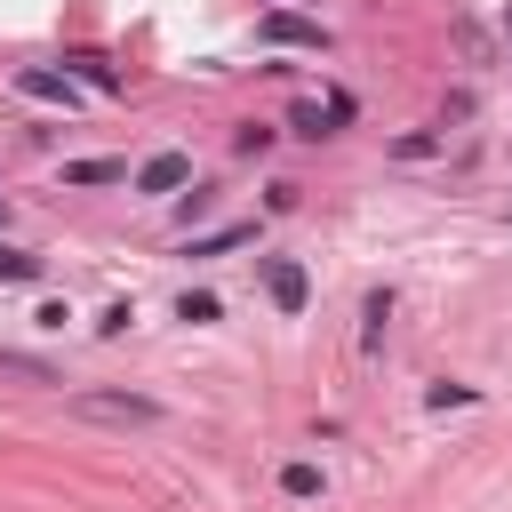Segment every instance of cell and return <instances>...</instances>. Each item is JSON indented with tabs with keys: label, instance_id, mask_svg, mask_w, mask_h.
I'll list each match as a JSON object with an SVG mask.
<instances>
[{
	"label": "cell",
	"instance_id": "cell-3",
	"mask_svg": "<svg viewBox=\"0 0 512 512\" xmlns=\"http://www.w3.org/2000/svg\"><path fill=\"white\" fill-rule=\"evenodd\" d=\"M16 96L56 104V112H80V80H72V72H56V64H16Z\"/></svg>",
	"mask_w": 512,
	"mask_h": 512
},
{
	"label": "cell",
	"instance_id": "cell-12",
	"mask_svg": "<svg viewBox=\"0 0 512 512\" xmlns=\"http://www.w3.org/2000/svg\"><path fill=\"white\" fill-rule=\"evenodd\" d=\"M384 320H392V296H368L360 304V352H384Z\"/></svg>",
	"mask_w": 512,
	"mask_h": 512
},
{
	"label": "cell",
	"instance_id": "cell-16",
	"mask_svg": "<svg viewBox=\"0 0 512 512\" xmlns=\"http://www.w3.org/2000/svg\"><path fill=\"white\" fill-rule=\"evenodd\" d=\"M208 208H216V192H208V184H192V192H184V200H176V216H184V224H200V216H208Z\"/></svg>",
	"mask_w": 512,
	"mask_h": 512
},
{
	"label": "cell",
	"instance_id": "cell-2",
	"mask_svg": "<svg viewBox=\"0 0 512 512\" xmlns=\"http://www.w3.org/2000/svg\"><path fill=\"white\" fill-rule=\"evenodd\" d=\"M72 416H88V424H160L168 408L152 392H72Z\"/></svg>",
	"mask_w": 512,
	"mask_h": 512
},
{
	"label": "cell",
	"instance_id": "cell-14",
	"mask_svg": "<svg viewBox=\"0 0 512 512\" xmlns=\"http://www.w3.org/2000/svg\"><path fill=\"white\" fill-rule=\"evenodd\" d=\"M432 152H440V128H416V136L392 144V160H432Z\"/></svg>",
	"mask_w": 512,
	"mask_h": 512
},
{
	"label": "cell",
	"instance_id": "cell-18",
	"mask_svg": "<svg viewBox=\"0 0 512 512\" xmlns=\"http://www.w3.org/2000/svg\"><path fill=\"white\" fill-rule=\"evenodd\" d=\"M504 32H512V24H504Z\"/></svg>",
	"mask_w": 512,
	"mask_h": 512
},
{
	"label": "cell",
	"instance_id": "cell-10",
	"mask_svg": "<svg viewBox=\"0 0 512 512\" xmlns=\"http://www.w3.org/2000/svg\"><path fill=\"white\" fill-rule=\"evenodd\" d=\"M128 160H64V184H120Z\"/></svg>",
	"mask_w": 512,
	"mask_h": 512
},
{
	"label": "cell",
	"instance_id": "cell-5",
	"mask_svg": "<svg viewBox=\"0 0 512 512\" xmlns=\"http://www.w3.org/2000/svg\"><path fill=\"white\" fill-rule=\"evenodd\" d=\"M264 296H272V304L296 320V312L312 304V280H304V264H296V256H264Z\"/></svg>",
	"mask_w": 512,
	"mask_h": 512
},
{
	"label": "cell",
	"instance_id": "cell-8",
	"mask_svg": "<svg viewBox=\"0 0 512 512\" xmlns=\"http://www.w3.org/2000/svg\"><path fill=\"white\" fill-rule=\"evenodd\" d=\"M0 376H16V384H64L56 360H40V352H0Z\"/></svg>",
	"mask_w": 512,
	"mask_h": 512
},
{
	"label": "cell",
	"instance_id": "cell-11",
	"mask_svg": "<svg viewBox=\"0 0 512 512\" xmlns=\"http://www.w3.org/2000/svg\"><path fill=\"white\" fill-rule=\"evenodd\" d=\"M176 320H192V328H208V320H224V304H216V288H184V296H176Z\"/></svg>",
	"mask_w": 512,
	"mask_h": 512
},
{
	"label": "cell",
	"instance_id": "cell-15",
	"mask_svg": "<svg viewBox=\"0 0 512 512\" xmlns=\"http://www.w3.org/2000/svg\"><path fill=\"white\" fill-rule=\"evenodd\" d=\"M0 280H40V256H24V248L0 240Z\"/></svg>",
	"mask_w": 512,
	"mask_h": 512
},
{
	"label": "cell",
	"instance_id": "cell-4",
	"mask_svg": "<svg viewBox=\"0 0 512 512\" xmlns=\"http://www.w3.org/2000/svg\"><path fill=\"white\" fill-rule=\"evenodd\" d=\"M344 120H352V96H344V88H336V96H304V104H288V128H296V136H336Z\"/></svg>",
	"mask_w": 512,
	"mask_h": 512
},
{
	"label": "cell",
	"instance_id": "cell-1",
	"mask_svg": "<svg viewBox=\"0 0 512 512\" xmlns=\"http://www.w3.org/2000/svg\"><path fill=\"white\" fill-rule=\"evenodd\" d=\"M256 40H264V48H312V56L336 48V32H328L320 16H296V8H264V16H256Z\"/></svg>",
	"mask_w": 512,
	"mask_h": 512
},
{
	"label": "cell",
	"instance_id": "cell-13",
	"mask_svg": "<svg viewBox=\"0 0 512 512\" xmlns=\"http://www.w3.org/2000/svg\"><path fill=\"white\" fill-rule=\"evenodd\" d=\"M280 488H288L296 504H312V496H320V464H304V456H296V464H280Z\"/></svg>",
	"mask_w": 512,
	"mask_h": 512
},
{
	"label": "cell",
	"instance_id": "cell-17",
	"mask_svg": "<svg viewBox=\"0 0 512 512\" xmlns=\"http://www.w3.org/2000/svg\"><path fill=\"white\" fill-rule=\"evenodd\" d=\"M280 8H288V0H280Z\"/></svg>",
	"mask_w": 512,
	"mask_h": 512
},
{
	"label": "cell",
	"instance_id": "cell-7",
	"mask_svg": "<svg viewBox=\"0 0 512 512\" xmlns=\"http://www.w3.org/2000/svg\"><path fill=\"white\" fill-rule=\"evenodd\" d=\"M248 240H256V224H216V232L184 240V256H232V248H248Z\"/></svg>",
	"mask_w": 512,
	"mask_h": 512
},
{
	"label": "cell",
	"instance_id": "cell-6",
	"mask_svg": "<svg viewBox=\"0 0 512 512\" xmlns=\"http://www.w3.org/2000/svg\"><path fill=\"white\" fill-rule=\"evenodd\" d=\"M128 184H136V192H152V200H160V192H184V184H192V152H152Z\"/></svg>",
	"mask_w": 512,
	"mask_h": 512
},
{
	"label": "cell",
	"instance_id": "cell-9",
	"mask_svg": "<svg viewBox=\"0 0 512 512\" xmlns=\"http://www.w3.org/2000/svg\"><path fill=\"white\" fill-rule=\"evenodd\" d=\"M64 72H72V80H88V88H96V96H120V72H112V64H104V56H72V64H64Z\"/></svg>",
	"mask_w": 512,
	"mask_h": 512
}]
</instances>
